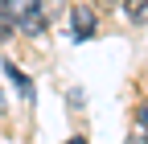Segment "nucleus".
Masks as SVG:
<instances>
[{"label":"nucleus","instance_id":"7ed1b4c3","mask_svg":"<svg viewBox=\"0 0 148 144\" xmlns=\"http://www.w3.org/2000/svg\"><path fill=\"white\" fill-rule=\"evenodd\" d=\"M123 12H127V21L148 25V0H123Z\"/></svg>","mask_w":148,"mask_h":144},{"label":"nucleus","instance_id":"6e6552de","mask_svg":"<svg viewBox=\"0 0 148 144\" xmlns=\"http://www.w3.org/2000/svg\"><path fill=\"white\" fill-rule=\"evenodd\" d=\"M123 144H148V136H136V132H132V136L123 140Z\"/></svg>","mask_w":148,"mask_h":144},{"label":"nucleus","instance_id":"39448f33","mask_svg":"<svg viewBox=\"0 0 148 144\" xmlns=\"http://www.w3.org/2000/svg\"><path fill=\"white\" fill-rule=\"evenodd\" d=\"M41 4V16H45V25L53 21V16H62V0H37Z\"/></svg>","mask_w":148,"mask_h":144},{"label":"nucleus","instance_id":"423d86ee","mask_svg":"<svg viewBox=\"0 0 148 144\" xmlns=\"http://www.w3.org/2000/svg\"><path fill=\"white\" fill-rule=\"evenodd\" d=\"M136 136H148V103L136 111Z\"/></svg>","mask_w":148,"mask_h":144},{"label":"nucleus","instance_id":"20e7f679","mask_svg":"<svg viewBox=\"0 0 148 144\" xmlns=\"http://www.w3.org/2000/svg\"><path fill=\"white\" fill-rule=\"evenodd\" d=\"M4 70H8V78L16 82V91H21V95L29 99V95H33V82H29V74H25V70H16L12 62H4Z\"/></svg>","mask_w":148,"mask_h":144},{"label":"nucleus","instance_id":"9b49d317","mask_svg":"<svg viewBox=\"0 0 148 144\" xmlns=\"http://www.w3.org/2000/svg\"><path fill=\"white\" fill-rule=\"evenodd\" d=\"M99 4H111V0H99Z\"/></svg>","mask_w":148,"mask_h":144},{"label":"nucleus","instance_id":"f03ea898","mask_svg":"<svg viewBox=\"0 0 148 144\" xmlns=\"http://www.w3.org/2000/svg\"><path fill=\"white\" fill-rule=\"evenodd\" d=\"M70 37H74V41H86V37H95V8L78 4V8L70 12Z\"/></svg>","mask_w":148,"mask_h":144},{"label":"nucleus","instance_id":"9d476101","mask_svg":"<svg viewBox=\"0 0 148 144\" xmlns=\"http://www.w3.org/2000/svg\"><path fill=\"white\" fill-rule=\"evenodd\" d=\"M8 4H12V0H0V8H8Z\"/></svg>","mask_w":148,"mask_h":144},{"label":"nucleus","instance_id":"f257e3e1","mask_svg":"<svg viewBox=\"0 0 148 144\" xmlns=\"http://www.w3.org/2000/svg\"><path fill=\"white\" fill-rule=\"evenodd\" d=\"M12 25L21 29L25 37H41V33H45L41 4H37V0H16V4H12Z\"/></svg>","mask_w":148,"mask_h":144},{"label":"nucleus","instance_id":"1a4fd4ad","mask_svg":"<svg viewBox=\"0 0 148 144\" xmlns=\"http://www.w3.org/2000/svg\"><path fill=\"white\" fill-rule=\"evenodd\" d=\"M66 144H86V140H82V136H74V140H66Z\"/></svg>","mask_w":148,"mask_h":144},{"label":"nucleus","instance_id":"0eeeda50","mask_svg":"<svg viewBox=\"0 0 148 144\" xmlns=\"http://www.w3.org/2000/svg\"><path fill=\"white\" fill-rule=\"evenodd\" d=\"M12 29H16V25H12V12H4V8H0V37H8Z\"/></svg>","mask_w":148,"mask_h":144}]
</instances>
